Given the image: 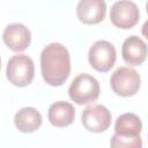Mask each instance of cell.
Returning a JSON list of instances; mask_svg holds the SVG:
<instances>
[{"instance_id": "7c38bea8", "label": "cell", "mask_w": 148, "mask_h": 148, "mask_svg": "<svg viewBox=\"0 0 148 148\" xmlns=\"http://www.w3.org/2000/svg\"><path fill=\"white\" fill-rule=\"evenodd\" d=\"M47 118L50 124L54 127H67L72 125L75 119V109L73 104L68 102L58 101L50 105Z\"/></svg>"}, {"instance_id": "4fadbf2b", "label": "cell", "mask_w": 148, "mask_h": 148, "mask_svg": "<svg viewBox=\"0 0 148 148\" xmlns=\"http://www.w3.org/2000/svg\"><path fill=\"white\" fill-rule=\"evenodd\" d=\"M40 112L31 106L20 109L14 116V125L22 133H34L42 126Z\"/></svg>"}, {"instance_id": "5bb4252c", "label": "cell", "mask_w": 148, "mask_h": 148, "mask_svg": "<svg viewBox=\"0 0 148 148\" xmlns=\"http://www.w3.org/2000/svg\"><path fill=\"white\" fill-rule=\"evenodd\" d=\"M141 34L148 39V20L143 23V25H142V28H141Z\"/></svg>"}, {"instance_id": "52a82bcc", "label": "cell", "mask_w": 148, "mask_h": 148, "mask_svg": "<svg viewBox=\"0 0 148 148\" xmlns=\"http://www.w3.org/2000/svg\"><path fill=\"white\" fill-rule=\"evenodd\" d=\"M140 12L138 6L130 0H119L110 9V22L118 29H132L139 22Z\"/></svg>"}, {"instance_id": "ba28073f", "label": "cell", "mask_w": 148, "mask_h": 148, "mask_svg": "<svg viewBox=\"0 0 148 148\" xmlns=\"http://www.w3.org/2000/svg\"><path fill=\"white\" fill-rule=\"evenodd\" d=\"M111 112L102 104H92L87 106L81 114L83 127L91 133L105 132L111 125Z\"/></svg>"}, {"instance_id": "9a60e30c", "label": "cell", "mask_w": 148, "mask_h": 148, "mask_svg": "<svg viewBox=\"0 0 148 148\" xmlns=\"http://www.w3.org/2000/svg\"><path fill=\"white\" fill-rule=\"evenodd\" d=\"M146 10H147V13H148V1H147V3H146Z\"/></svg>"}, {"instance_id": "7a4b0ae2", "label": "cell", "mask_w": 148, "mask_h": 148, "mask_svg": "<svg viewBox=\"0 0 148 148\" xmlns=\"http://www.w3.org/2000/svg\"><path fill=\"white\" fill-rule=\"evenodd\" d=\"M141 119L131 112L120 114L114 123V134L110 140V146L114 148H141Z\"/></svg>"}, {"instance_id": "8992f818", "label": "cell", "mask_w": 148, "mask_h": 148, "mask_svg": "<svg viewBox=\"0 0 148 148\" xmlns=\"http://www.w3.org/2000/svg\"><path fill=\"white\" fill-rule=\"evenodd\" d=\"M117 52L113 46L108 40H97L95 42L88 52L89 65L97 72L106 73L116 64Z\"/></svg>"}, {"instance_id": "30bf717a", "label": "cell", "mask_w": 148, "mask_h": 148, "mask_svg": "<svg viewBox=\"0 0 148 148\" xmlns=\"http://www.w3.org/2000/svg\"><path fill=\"white\" fill-rule=\"evenodd\" d=\"M106 15L104 0H80L76 6V16L84 24H98Z\"/></svg>"}, {"instance_id": "9c48e42d", "label": "cell", "mask_w": 148, "mask_h": 148, "mask_svg": "<svg viewBox=\"0 0 148 148\" xmlns=\"http://www.w3.org/2000/svg\"><path fill=\"white\" fill-rule=\"evenodd\" d=\"M2 40L9 50L22 52L27 50L31 43V32L22 23H12L5 28Z\"/></svg>"}, {"instance_id": "5b68a950", "label": "cell", "mask_w": 148, "mask_h": 148, "mask_svg": "<svg viewBox=\"0 0 148 148\" xmlns=\"http://www.w3.org/2000/svg\"><path fill=\"white\" fill-rule=\"evenodd\" d=\"M110 86L113 92L121 97L134 96L141 86L140 74L131 67H118L110 77Z\"/></svg>"}, {"instance_id": "277c9868", "label": "cell", "mask_w": 148, "mask_h": 148, "mask_svg": "<svg viewBox=\"0 0 148 148\" xmlns=\"http://www.w3.org/2000/svg\"><path fill=\"white\" fill-rule=\"evenodd\" d=\"M99 91L101 88L98 81L87 73L79 74L74 77L68 88L69 98L79 105L95 102L99 97Z\"/></svg>"}, {"instance_id": "8fae6325", "label": "cell", "mask_w": 148, "mask_h": 148, "mask_svg": "<svg viewBox=\"0 0 148 148\" xmlns=\"http://www.w3.org/2000/svg\"><path fill=\"white\" fill-rule=\"evenodd\" d=\"M148 56L147 44L135 35L127 37L121 46V57L124 61L131 66L142 65Z\"/></svg>"}, {"instance_id": "6da1fadb", "label": "cell", "mask_w": 148, "mask_h": 148, "mask_svg": "<svg viewBox=\"0 0 148 148\" xmlns=\"http://www.w3.org/2000/svg\"><path fill=\"white\" fill-rule=\"evenodd\" d=\"M40 72L49 86H62L71 74V56L68 50L60 43L46 45L40 53Z\"/></svg>"}, {"instance_id": "3957f363", "label": "cell", "mask_w": 148, "mask_h": 148, "mask_svg": "<svg viewBox=\"0 0 148 148\" xmlns=\"http://www.w3.org/2000/svg\"><path fill=\"white\" fill-rule=\"evenodd\" d=\"M6 76L15 87L23 88L29 86L35 76V65L32 59L23 53L13 56L7 62Z\"/></svg>"}]
</instances>
